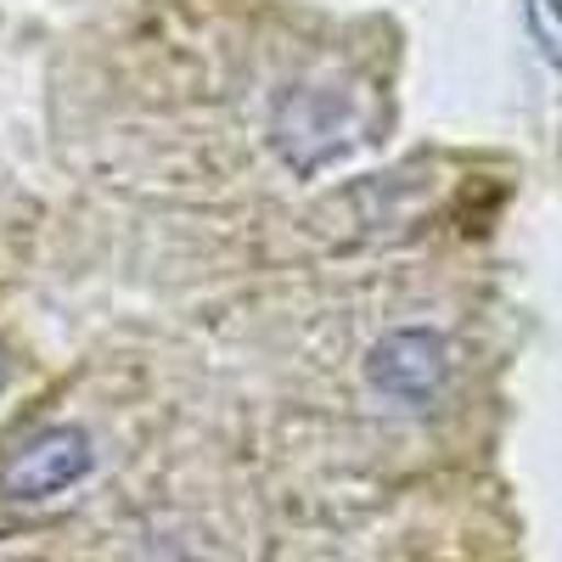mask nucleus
Returning a JSON list of instances; mask_svg holds the SVG:
<instances>
[{"label": "nucleus", "mask_w": 562, "mask_h": 562, "mask_svg": "<svg viewBox=\"0 0 562 562\" xmlns=\"http://www.w3.org/2000/svg\"><path fill=\"white\" fill-rule=\"evenodd\" d=\"M371 97L355 79H299L281 90L276 119H270V140L288 169L315 175L326 164L349 158L355 147L371 140Z\"/></svg>", "instance_id": "obj_1"}, {"label": "nucleus", "mask_w": 562, "mask_h": 562, "mask_svg": "<svg viewBox=\"0 0 562 562\" xmlns=\"http://www.w3.org/2000/svg\"><path fill=\"white\" fill-rule=\"evenodd\" d=\"M0 389H7V349H0Z\"/></svg>", "instance_id": "obj_5"}, {"label": "nucleus", "mask_w": 562, "mask_h": 562, "mask_svg": "<svg viewBox=\"0 0 562 562\" xmlns=\"http://www.w3.org/2000/svg\"><path fill=\"white\" fill-rule=\"evenodd\" d=\"M529 23H535L540 45L562 63V0H529Z\"/></svg>", "instance_id": "obj_4"}, {"label": "nucleus", "mask_w": 562, "mask_h": 562, "mask_svg": "<svg viewBox=\"0 0 562 562\" xmlns=\"http://www.w3.org/2000/svg\"><path fill=\"white\" fill-rule=\"evenodd\" d=\"M366 378L378 394L400 405H428L450 383V344L428 326H400L366 355Z\"/></svg>", "instance_id": "obj_2"}, {"label": "nucleus", "mask_w": 562, "mask_h": 562, "mask_svg": "<svg viewBox=\"0 0 562 562\" xmlns=\"http://www.w3.org/2000/svg\"><path fill=\"white\" fill-rule=\"evenodd\" d=\"M90 461H97V450H90L85 428H45L40 439H29L7 467H0V495L18 501V506L52 501L90 473Z\"/></svg>", "instance_id": "obj_3"}]
</instances>
